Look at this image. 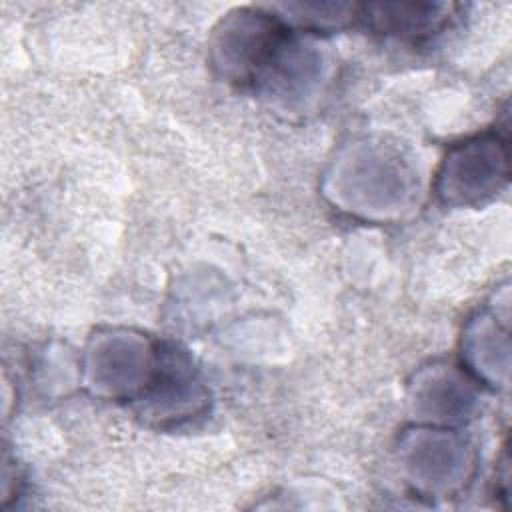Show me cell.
Returning <instances> with one entry per match:
<instances>
[{
    "mask_svg": "<svg viewBox=\"0 0 512 512\" xmlns=\"http://www.w3.org/2000/svg\"><path fill=\"white\" fill-rule=\"evenodd\" d=\"M376 10L384 12L386 16L374 14L364 6L368 14L378 22L382 30L400 32V34H420L426 30H434L442 26L446 12H442L444 6L440 4H378Z\"/></svg>",
    "mask_w": 512,
    "mask_h": 512,
    "instance_id": "6da1fadb",
    "label": "cell"
}]
</instances>
